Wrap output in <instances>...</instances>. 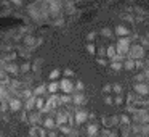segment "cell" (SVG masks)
Segmentation results:
<instances>
[{
	"label": "cell",
	"mask_w": 149,
	"mask_h": 137,
	"mask_svg": "<svg viewBox=\"0 0 149 137\" xmlns=\"http://www.w3.org/2000/svg\"><path fill=\"white\" fill-rule=\"evenodd\" d=\"M127 55L133 60L143 58V56H144V49H143L141 45H132V47H128V53H127Z\"/></svg>",
	"instance_id": "2"
},
{
	"label": "cell",
	"mask_w": 149,
	"mask_h": 137,
	"mask_svg": "<svg viewBox=\"0 0 149 137\" xmlns=\"http://www.w3.org/2000/svg\"><path fill=\"white\" fill-rule=\"evenodd\" d=\"M24 45H26L29 50H34V49H36V47H34V45H36V39H34L32 36H26V37H24Z\"/></svg>",
	"instance_id": "9"
},
{
	"label": "cell",
	"mask_w": 149,
	"mask_h": 137,
	"mask_svg": "<svg viewBox=\"0 0 149 137\" xmlns=\"http://www.w3.org/2000/svg\"><path fill=\"white\" fill-rule=\"evenodd\" d=\"M123 68L128 69V71H132V69H135V60L133 58H128L125 60V65H123Z\"/></svg>",
	"instance_id": "19"
},
{
	"label": "cell",
	"mask_w": 149,
	"mask_h": 137,
	"mask_svg": "<svg viewBox=\"0 0 149 137\" xmlns=\"http://www.w3.org/2000/svg\"><path fill=\"white\" fill-rule=\"evenodd\" d=\"M144 79L149 82V69H146V71H144Z\"/></svg>",
	"instance_id": "37"
},
{
	"label": "cell",
	"mask_w": 149,
	"mask_h": 137,
	"mask_svg": "<svg viewBox=\"0 0 149 137\" xmlns=\"http://www.w3.org/2000/svg\"><path fill=\"white\" fill-rule=\"evenodd\" d=\"M34 105H36V97H27V100H26V110L29 111V110H34Z\"/></svg>",
	"instance_id": "16"
},
{
	"label": "cell",
	"mask_w": 149,
	"mask_h": 137,
	"mask_svg": "<svg viewBox=\"0 0 149 137\" xmlns=\"http://www.w3.org/2000/svg\"><path fill=\"white\" fill-rule=\"evenodd\" d=\"M87 132L90 134V136H95V134H98V124H95V123L88 124V127H87Z\"/></svg>",
	"instance_id": "17"
},
{
	"label": "cell",
	"mask_w": 149,
	"mask_h": 137,
	"mask_svg": "<svg viewBox=\"0 0 149 137\" xmlns=\"http://www.w3.org/2000/svg\"><path fill=\"white\" fill-rule=\"evenodd\" d=\"M123 102V98H122V95L120 94H117V97H116V100H114V103H117V105H120Z\"/></svg>",
	"instance_id": "29"
},
{
	"label": "cell",
	"mask_w": 149,
	"mask_h": 137,
	"mask_svg": "<svg viewBox=\"0 0 149 137\" xmlns=\"http://www.w3.org/2000/svg\"><path fill=\"white\" fill-rule=\"evenodd\" d=\"M59 89H61L64 94H71V92L74 90V84H72L68 78H66V79H63V81L59 82Z\"/></svg>",
	"instance_id": "3"
},
{
	"label": "cell",
	"mask_w": 149,
	"mask_h": 137,
	"mask_svg": "<svg viewBox=\"0 0 149 137\" xmlns=\"http://www.w3.org/2000/svg\"><path fill=\"white\" fill-rule=\"evenodd\" d=\"M112 69H114V71H120V69H122V63H120V60H114Z\"/></svg>",
	"instance_id": "21"
},
{
	"label": "cell",
	"mask_w": 149,
	"mask_h": 137,
	"mask_svg": "<svg viewBox=\"0 0 149 137\" xmlns=\"http://www.w3.org/2000/svg\"><path fill=\"white\" fill-rule=\"evenodd\" d=\"M58 89H59V84L55 81V79H52V82L48 84V87H47V90H48V92H52V94H55V92L58 90Z\"/></svg>",
	"instance_id": "15"
},
{
	"label": "cell",
	"mask_w": 149,
	"mask_h": 137,
	"mask_svg": "<svg viewBox=\"0 0 149 137\" xmlns=\"http://www.w3.org/2000/svg\"><path fill=\"white\" fill-rule=\"evenodd\" d=\"M106 55L109 56L111 60H114L117 56V50H116V45H109L107 47V50H106Z\"/></svg>",
	"instance_id": "13"
},
{
	"label": "cell",
	"mask_w": 149,
	"mask_h": 137,
	"mask_svg": "<svg viewBox=\"0 0 149 137\" xmlns=\"http://www.w3.org/2000/svg\"><path fill=\"white\" fill-rule=\"evenodd\" d=\"M29 69H31V65H29V63H24V65H23V66H21V68H19V71L26 73V71H29Z\"/></svg>",
	"instance_id": "28"
},
{
	"label": "cell",
	"mask_w": 149,
	"mask_h": 137,
	"mask_svg": "<svg viewBox=\"0 0 149 137\" xmlns=\"http://www.w3.org/2000/svg\"><path fill=\"white\" fill-rule=\"evenodd\" d=\"M8 107H10L11 111H19L21 107H23V103H21L19 98H13V97H11L10 100H8Z\"/></svg>",
	"instance_id": "6"
},
{
	"label": "cell",
	"mask_w": 149,
	"mask_h": 137,
	"mask_svg": "<svg viewBox=\"0 0 149 137\" xmlns=\"http://www.w3.org/2000/svg\"><path fill=\"white\" fill-rule=\"evenodd\" d=\"M144 81V74H138L136 76V82H143Z\"/></svg>",
	"instance_id": "33"
},
{
	"label": "cell",
	"mask_w": 149,
	"mask_h": 137,
	"mask_svg": "<svg viewBox=\"0 0 149 137\" xmlns=\"http://www.w3.org/2000/svg\"><path fill=\"white\" fill-rule=\"evenodd\" d=\"M0 65H3V61H0Z\"/></svg>",
	"instance_id": "40"
},
{
	"label": "cell",
	"mask_w": 149,
	"mask_h": 137,
	"mask_svg": "<svg viewBox=\"0 0 149 137\" xmlns=\"http://www.w3.org/2000/svg\"><path fill=\"white\" fill-rule=\"evenodd\" d=\"M128 47H130V39L127 36H122L119 37V44L116 45V50H117V55H122L125 56L128 53Z\"/></svg>",
	"instance_id": "1"
},
{
	"label": "cell",
	"mask_w": 149,
	"mask_h": 137,
	"mask_svg": "<svg viewBox=\"0 0 149 137\" xmlns=\"http://www.w3.org/2000/svg\"><path fill=\"white\" fill-rule=\"evenodd\" d=\"M111 87H112V90L116 92V94H120V92L123 90V87H122V84H112L111 85Z\"/></svg>",
	"instance_id": "23"
},
{
	"label": "cell",
	"mask_w": 149,
	"mask_h": 137,
	"mask_svg": "<svg viewBox=\"0 0 149 137\" xmlns=\"http://www.w3.org/2000/svg\"><path fill=\"white\" fill-rule=\"evenodd\" d=\"M87 52H88V53H95V52H96V49H95V45H93L91 42L87 45Z\"/></svg>",
	"instance_id": "27"
},
{
	"label": "cell",
	"mask_w": 149,
	"mask_h": 137,
	"mask_svg": "<svg viewBox=\"0 0 149 137\" xmlns=\"http://www.w3.org/2000/svg\"><path fill=\"white\" fill-rule=\"evenodd\" d=\"M95 37H96V32H88L87 39H88V40H90V42H91V40H95Z\"/></svg>",
	"instance_id": "32"
},
{
	"label": "cell",
	"mask_w": 149,
	"mask_h": 137,
	"mask_svg": "<svg viewBox=\"0 0 149 137\" xmlns=\"http://www.w3.org/2000/svg\"><path fill=\"white\" fill-rule=\"evenodd\" d=\"M116 34H117L119 37H122V36H128V34H130V31L127 29L125 26H122V24H119V26L116 28Z\"/></svg>",
	"instance_id": "11"
},
{
	"label": "cell",
	"mask_w": 149,
	"mask_h": 137,
	"mask_svg": "<svg viewBox=\"0 0 149 137\" xmlns=\"http://www.w3.org/2000/svg\"><path fill=\"white\" fill-rule=\"evenodd\" d=\"M104 103L111 105V103H112V98H111V97H104Z\"/></svg>",
	"instance_id": "36"
},
{
	"label": "cell",
	"mask_w": 149,
	"mask_h": 137,
	"mask_svg": "<svg viewBox=\"0 0 149 137\" xmlns=\"http://www.w3.org/2000/svg\"><path fill=\"white\" fill-rule=\"evenodd\" d=\"M31 95H32V92H31V90H24V92H23V97H26V98L31 97Z\"/></svg>",
	"instance_id": "35"
},
{
	"label": "cell",
	"mask_w": 149,
	"mask_h": 137,
	"mask_svg": "<svg viewBox=\"0 0 149 137\" xmlns=\"http://www.w3.org/2000/svg\"><path fill=\"white\" fill-rule=\"evenodd\" d=\"M98 63H100V65H106V63H107V61H104V60H103V58H100V60H98Z\"/></svg>",
	"instance_id": "38"
},
{
	"label": "cell",
	"mask_w": 149,
	"mask_h": 137,
	"mask_svg": "<svg viewBox=\"0 0 149 137\" xmlns=\"http://www.w3.org/2000/svg\"><path fill=\"white\" fill-rule=\"evenodd\" d=\"M111 90H112V87H111V84H106V85L103 87V92H104V94H109Z\"/></svg>",
	"instance_id": "30"
},
{
	"label": "cell",
	"mask_w": 149,
	"mask_h": 137,
	"mask_svg": "<svg viewBox=\"0 0 149 137\" xmlns=\"http://www.w3.org/2000/svg\"><path fill=\"white\" fill-rule=\"evenodd\" d=\"M47 90V87H43V85H39V87H36V90H34V94L36 95H43V92Z\"/></svg>",
	"instance_id": "24"
},
{
	"label": "cell",
	"mask_w": 149,
	"mask_h": 137,
	"mask_svg": "<svg viewBox=\"0 0 149 137\" xmlns=\"http://www.w3.org/2000/svg\"><path fill=\"white\" fill-rule=\"evenodd\" d=\"M59 127H61V131H63V132H64V134H69V131H71V127H66V126H63V124H59Z\"/></svg>",
	"instance_id": "31"
},
{
	"label": "cell",
	"mask_w": 149,
	"mask_h": 137,
	"mask_svg": "<svg viewBox=\"0 0 149 137\" xmlns=\"http://www.w3.org/2000/svg\"><path fill=\"white\" fill-rule=\"evenodd\" d=\"M43 126H45V127H48V129H53V127L56 126V121L53 119V118H47V119L43 121Z\"/></svg>",
	"instance_id": "18"
},
{
	"label": "cell",
	"mask_w": 149,
	"mask_h": 137,
	"mask_svg": "<svg viewBox=\"0 0 149 137\" xmlns=\"http://www.w3.org/2000/svg\"><path fill=\"white\" fill-rule=\"evenodd\" d=\"M29 134H31V136H42V137H43V136H45L47 132H45V131L42 129V127H37L36 124H34V127H31Z\"/></svg>",
	"instance_id": "10"
},
{
	"label": "cell",
	"mask_w": 149,
	"mask_h": 137,
	"mask_svg": "<svg viewBox=\"0 0 149 137\" xmlns=\"http://www.w3.org/2000/svg\"><path fill=\"white\" fill-rule=\"evenodd\" d=\"M43 105H45V100H43V97H36V105H34V107H36L37 110L40 111Z\"/></svg>",
	"instance_id": "20"
},
{
	"label": "cell",
	"mask_w": 149,
	"mask_h": 137,
	"mask_svg": "<svg viewBox=\"0 0 149 137\" xmlns=\"http://www.w3.org/2000/svg\"><path fill=\"white\" fill-rule=\"evenodd\" d=\"M74 90H77V92H82V90H84V82H82V81H77V82H75V84H74Z\"/></svg>",
	"instance_id": "22"
},
{
	"label": "cell",
	"mask_w": 149,
	"mask_h": 137,
	"mask_svg": "<svg viewBox=\"0 0 149 137\" xmlns=\"http://www.w3.org/2000/svg\"><path fill=\"white\" fill-rule=\"evenodd\" d=\"M64 74L68 76V78H71V76L74 74V71H72V69H66V71H64Z\"/></svg>",
	"instance_id": "34"
},
{
	"label": "cell",
	"mask_w": 149,
	"mask_h": 137,
	"mask_svg": "<svg viewBox=\"0 0 149 137\" xmlns=\"http://www.w3.org/2000/svg\"><path fill=\"white\" fill-rule=\"evenodd\" d=\"M101 34H103L104 37H111V36H112V31H111L109 28H104V29L101 31Z\"/></svg>",
	"instance_id": "26"
},
{
	"label": "cell",
	"mask_w": 149,
	"mask_h": 137,
	"mask_svg": "<svg viewBox=\"0 0 149 137\" xmlns=\"http://www.w3.org/2000/svg\"><path fill=\"white\" fill-rule=\"evenodd\" d=\"M3 69H5V73H10V74H16L18 71H19V66L18 65H13V63H5L3 65Z\"/></svg>",
	"instance_id": "7"
},
{
	"label": "cell",
	"mask_w": 149,
	"mask_h": 137,
	"mask_svg": "<svg viewBox=\"0 0 149 137\" xmlns=\"http://www.w3.org/2000/svg\"><path fill=\"white\" fill-rule=\"evenodd\" d=\"M85 95L82 94V92H77V94L74 95V97H72V103L74 105H85Z\"/></svg>",
	"instance_id": "8"
},
{
	"label": "cell",
	"mask_w": 149,
	"mask_h": 137,
	"mask_svg": "<svg viewBox=\"0 0 149 137\" xmlns=\"http://www.w3.org/2000/svg\"><path fill=\"white\" fill-rule=\"evenodd\" d=\"M64 123H68V111H66V113H59L58 116H56V126L64 124Z\"/></svg>",
	"instance_id": "12"
},
{
	"label": "cell",
	"mask_w": 149,
	"mask_h": 137,
	"mask_svg": "<svg viewBox=\"0 0 149 137\" xmlns=\"http://www.w3.org/2000/svg\"><path fill=\"white\" fill-rule=\"evenodd\" d=\"M59 74H61V73H59V69H53V71L50 73V79H58Z\"/></svg>",
	"instance_id": "25"
},
{
	"label": "cell",
	"mask_w": 149,
	"mask_h": 137,
	"mask_svg": "<svg viewBox=\"0 0 149 137\" xmlns=\"http://www.w3.org/2000/svg\"><path fill=\"white\" fill-rule=\"evenodd\" d=\"M135 92H138V94H141V95H148L149 94V85L144 84V81L136 82L135 84Z\"/></svg>",
	"instance_id": "5"
},
{
	"label": "cell",
	"mask_w": 149,
	"mask_h": 137,
	"mask_svg": "<svg viewBox=\"0 0 149 137\" xmlns=\"http://www.w3.org/2000/svg\"><path fill=\"white\" fill-rule=\"evenodd\" d=\"M74 113H75V116H74V123H75V124H84L85 121H87V118H88L87 111L77 110V111H74Z\"/></svg>",
	"instance_id": "4"
},
{
	"label": "cell",
	"mask_w": 149,
	"mask_h": 137,
	"mask_svg": "<svg viewBox=\"0 0 149 137\" xmlns=\"http://www.w3.org/2000/svg\"><path fill=\"white\" fill-rule=\"evenodd\" d=\"M119 123L122 124V126H125V127H130V124H132V119H130L127 114H122V116H119Z\"/></svg>",
	"instance_id": "14"
},
{
	"label": "cell",
	"mask_w": 149,
	"mask_h": 137,
	"mask_svg": "<svg viewBox=\"0 0 149 137\" xmlns=\"http://www.w3.org/2000/svg\"><path fill=\"white\" fill-rule=\"evenodd\" d=\"M47 134H48L50 137H55L56 136V132H53V131H50V132H47Z\"/></svg>",
	"instance_id": "39"
}]
</instances>
